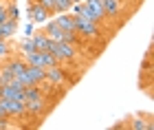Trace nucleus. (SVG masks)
<instances>
[{
  "label": "nucleus",
  "mask_w": 154,
  "mask_h": 130,
  "mask_svg": "<svg viewBox=\"0 0 154 130\" xmlns=\"http://www.w3.org/2000/svg\"><path fill=\"white\" fill-rule=\"evenodd\" d=\"M75 18V33L82 40H99L101 38V24L93 22V20H86L82 16H73Z\"/></svg>",
  "instance_id": "nucleus-1"
},
{
  "label": "nucleus",
  "mask_w": 154,
  "mask_h": 130,
  "mask_svg": "<svg viewBox=\"0 0 154 130\" xmlns=\"http://www.w3.org/2000/svg\"><path fill=\"white\" fill-rule=\"evenodd\" d=\"M77 46L71 42H53L51 40V46H48V53H53L60 62H75L77 60Z\"/></svg>",
  "instance_id": "nucleus-2"
},
{
  "label": "nucleus",
  "mask_w": 154,
  "mask_h": 130,
  "mask_svg": "<svg viewBox=\"0 0 154 130\" xmlns=\"http://www.w3.org/2000/svg\"><path fill=\"white\" fill-rule=\"evenodd\" d=\"M44 71H46V79L51 82L53 86L62 88V91H66V88L73 86V79H68V73H66V68L62 66V64L48 66V68H44Z\"/></svg>",
  "instance_id": "nucleus-3"
},
{
  "label": "nucleus",
  "mask_w": 154,
  "mask_h": 130,
  "mask_svg": "<svg viewBox=\"0 0 154 130\" xmlns=\"http://www.w3.org/2000/svg\"><path fill=\"white\" fill-rule=\"evenodd\" d=\"M44 77H46V71H44L42 66H29V64H26V68L18 75L16 79L22 82V86H31V84H38V82H42Z\"/></svg>",
  "instance_id": "nucleus-4"
},
{
  "label": "nucleus",
  "mask_w": 154,
  "mask_h": 130,
  "mask_svg": "<svg viewBox=\"0 0 154 130\" xmlns=\"http://www.w3.org/2000/svg\"><path fill=\"white\" fill-rule=\"evenodd\" d=\"M0 104H2V108L7 110V115H9V119H13V117H18V119H24L26 115V104L22 99H2L0 97Z\"/></svg>",
  "instance_id": "nucleus-5"
},
{
  "label": "nucleus",
  "mask_w": 154,
  "mask_h": 130,
  "mask_svg": "<svg viewBox=\"0 0 154 130\" xmlns=\"http://www.w3.org/2000/svg\"><path fill=\"white\" fill-rule=\"evenodd\" d=\"M26 16H29V20L33 24H42V22H46L48 16H51V11L44 9L42 5L38 2H29V9H26Z\"/></svg>",
  "instance_id": "nucleus-6"
},
{
  "label": "nucleus",
  "mask_w": 154,
  "mask_h": 130,
  "mask_svg": "<svg viewBox=\"0 0 154 130\" xmlns=\"http://www.w3.org/2000/svg\"><path fill=\"white\" fill-rule=\"evenodd\" d=\"M88 7V11H90V20L93 22H99L103 24L106 22V11H103V0H84Z\"/></svg>",
  "instance_id": "nucleus-7"
},
{
  "label": "nucleus",
  "mask_w": 154,
  "mask_h": 130,
  "mask_svg": "<svg viewBox=\"0 0 154 130\" xmlns=\"http://www.w3.org/2000/svg\"><path fill=\"white\" fill-rule=\"evenodd\" d=\"M103 11H106V20H119L123 11V2L119 0H103Z\"/></svg>",
  "instance_id": "nucleus-8"
},
{
  "label": "nucleus",
  "mask_w": 154,
  "mask_h": 130,
  "mask_svg": "<svg viewBox=\"0 0 154 130\" xmlns=\"http://www.w3.org/2000/svg\"><path fill=\"white\" fill-rule=\"evenodd\" d=\"M18 33V20L7 18L5 22H0V40H9Z\"/></svg>",
  "instance_id": "nucleus-9"
},
{
  "label": "nucleus",
  "mask_w": 154,
  "mask_h": 130,
  "mask_svg": "<svg viewBox=\"0 0 154 130\" xmlns=\"http://www.w3.org/2000/svg\"><path fill=\"white\" fill-rule=\"evenodd\" d=\"M31 40H33L35 51H48V46H51V38H48L44 31H33Z\"/></svg>",
  "instance_id": "nucleus-10"
},
{
  "label": "nucleus",
  "mask_w": 154,
  "mask_h": 130,
  "mask_svg": "<svg viewBox=\"0 0 154 130\" xmlns=\"http://www.w3.org/2000/svg\"><path fill=\"white\" fill-rule=\"evenodd\" d=\"M55 22H57L64 31H75V18L71 16V11H66V13H55Z\"/></svg>",
  "instance_id": "nucleus-11"
},
{
  "label": "nucleus",
  "mask_w": 154,
  "mask_h": 130,
  "mask_svg": "<svg viewBox=\"0 0 154 130\" xmlns=\"http://www.w3.org/2000/svg\"><path fill=\"white\" fill-rule=\"evenodd\" d=\"M9 57H13V49H11L9 40H0V62H5Z\"/></svg>",
  "instance_id": "nucleus-12"
},
{
  "label": "nucleus",
  "mask_w": 154,
  "mask_h": 130,
  "mask_svg": "<svg viewBox=\"0 0 154 130\" xmlns=\"http://www.w3.org/2000/svg\"><path fill=\"white\" fill-rule=\"evenodd\" d=\"M18 49H20V53H31V51H35V46H33V40H31V36L29 38H24V40H20V44H18Z\"/></svg>",
  "instance_id": "nucleus-13"
},
{
  "label": "nucleus",
  "mask_w": 154,
  "mask_h": 130,
  "mask_svg": "<svg viewBox=\"0 0 154 130\" xmlns=\"http://www.w3.org/2000/svg\"><path fill=\"white\" fill-rule=\"evenodd\" d=\"M7 18L20 20V9H18V5L13 2V0H9V5H7Z\"/></svg>",
  "instance_id": "nucleus-14"
},
{
  "label": "nucleus",
  "mask_w": 154,
  "mask_h": 130,
  "mask_svg": "<svg viewBox=\"0 0 154 130\" xmlns=\"http://www.w3.org/2000/svg\"><path fill=\"white\" fill-rule=\"evenodd\" d=\"M7 5H9V0H0V22L7 20Z\"/></svg>",
  "instance_id": "nucleus-15"
},
{
  "label": "nucleus",
  "mask_w": 154,
  "mask_h": 130,
  "mask_svg": "<svg viewBox=\"0 0 154 130\" xmlns=\"http://www.w3.org/2000/svg\"><path fill=\"white\" fill-rule=\"evenodd\" d=\"M29 2H38V5H42L44 9H48L53 13V0H29Z\"/></svg>",
  "instance_id": "nucleus-16"
},
{
  "label": "nucleus",
  "mask_w": 154,
  "mask_h": 130,
  "mask_svg": "<svg viewBox=\"0 0 154 130\" xmlns=\"http://www.w3.org/2000/svg\"><path fill=\"white\" fill-rule=\"evenodd\" d=\"M33 31H35V26H33V22L29 20V22H26V26H24V36H26V38L33 36Z\"/></svg>",
  "instance_id": "nucleus-17"
},
{
  "label": "nucleus",
  "mask_w": 154,
  "mask_h": 130,
  "mask_svg": "<svg viewBox=\"0 0 154 130\" xmlns=\"http://www.w3.org/2000/svg\"><path fill=\"white\" fill-rule=\"evenodd\" d=\"M0 97H2V84H0Z\"/></svg>",
  "instance_id": "nucleus-18"
},
{
  "label": "nucleus",
  "mask_w": 154,
  "mask_h": 130,
  "mask_svg": "<svg viewBox=\"0 0 154 130\" xmlns=\"http://www.w3.org/2000/svg\"><path fill=\"white\" fill-rule=\"evenodd\" d=\"M71 2H82V0H71Z\"/></svg>",
  "instance_id": "nucleus-19"
},
{
  "label": "nucleus",
  "mask_w": 154,
  "mask_h": 130,
  "mask_svg": "<svg viewBox=\"0 0 154 130\" xmlns=\"http://www.w3.org/2000/svg\"><path fill=\"white\" fill-rule=\"evenodd\" d=\"M119 2H125V0H119Z\"/></svg>",
  "instance_id": "nucleus-20"
},
{
  "label": "nucleus",
  "mask_w": 154,
  "mask_h": 130,
  "mask_svg": "<svg viewBox=\"0 0 154 130\" xmlns=\"http://www.w3.org/2000/svg\"><path fill=\"white\" fill-rule=\"evenodd\" d=\"M0 75H2V71H0Z\"/></svg>",
  "instance_id": "nucleus-21"
}]
</instances>
